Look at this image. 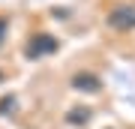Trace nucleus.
<instances>
[{
	"label": "nucleus",
	"mask_w": 135,
	"mask_h": 129,
	"mask_svg": "<svg viewBox=\"0 0 135 129\" xmlns=\"http://www.w3.org/2000/svg\"><path fill=\"white\" fill-rule=\"evenodd\" d=\"M108 27L117 30V33H129V30H135V3L114 6V9L108 12Z\"/></svg>",
	"instance_id": "obj_1"
},
{
	"label": "nucleus",
	"mask_w": 135,
	"mask_h": 129,
	"mask_svg": "<svg viewBox=\"0 0 135 129\" xmlns=\"http://www.w3.org/2000/svg\"><path fill=\"white\" fill-rule=\"evenodd\" d=\"M57 51V39H54L51 33H33L30 36V42L24 48V54L30 60H39V57H48V54Z\"/></svg>",
	"instance_id": "obj_2"
},
{
	"label": "nucleus",
	"mask_w": 135,
	"mask_h": 129,
	"mask_svg": "<svg viewBox=\"0 0 135 129\" xmlns=\"http://www.w3.org/2000/svg\"><path fill=\"white\" fill-rule=\"evenodd\" d=\"M72 87L81 90V93H99L102 81H99V75H93V72H78V75L72 78Z\"/></svg>",
	"instance_id": "obj_3"
},
{
	"label": "nucleus",
	"mask_w": 135,
	"mask_h": 129,
	"mask_svg": "<svg viewBox=\"0 0 135 129\" xmlns=\"http://www.w3.org/2000/svg\"><path fill=\"white\" fill-rule=\"evenodd\" d=\"M87 120H90V108H72V111H66V123H72V126H84Z\"/></svg>",
	"instance_id": "obj_4"
},
{
	"label": "nucleus",
	"mask_w": 135,
	"mask_h": 129,
	"mask_svg": "<svg viewBox=\"0 0 135 129\" xmlns=\"http://www.w3.org/2000/svg\"><path fill=\"white\" fill-rule=\"evenodd\" d=\"M12 102H15L12 96H9V99H0V114H3V111H9V105H12Z\"/></svg>",
	"instance_id": "obj_5"
},
{
	"label": "nucleus",
	"mask_w": 135,
	"mask_h": 129,
	"mask_svg": "<svg viewBox=\"0 0 135 129\" xmlns=\"http://www.w3.org/2000/svg\"><path fill=\"white\" fill-rule=\"evenodd\" d=\"M3 36H6V18H0V42H3Z\"/></svg>",
	"instance_id": "obj_6"
},
{
	"label": "nucleus",
	"mask_w": 135,
	"mask_h": 129,
	"mask_svg": "<svg viewBox=\"0 0 135 129\" xmlns=\"http://www.w3.org/2000/svg\"><path fill=\"white\" fill-rule=\"evenodd\" d=\"M0 81H3V72H0Z\"/></svg>",
	"instance_id": "obj_7"
}]
</instances>
